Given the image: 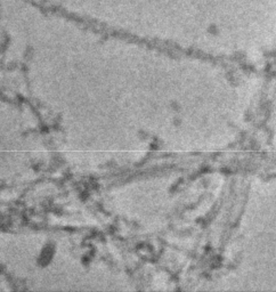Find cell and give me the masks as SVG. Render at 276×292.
<instances>
[{
	"instance_id": "obj_1",
	"label": "cell",
	"mask_w": 276,
	"mask_h": 292,
	"mask_svg": "<svg viewBox=\"0 0 276 292\" xmlns=\"http://www.w3.org/2000/svg\"><path fill=\"white\" fill-rule=\"evenodd\" d=\"M97 28L195 45L258 48L275 40L276 0H37Z\"/></svg>"
}]
</instances>
